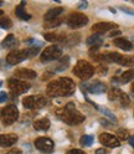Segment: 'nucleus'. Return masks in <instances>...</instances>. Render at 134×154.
Masks as SVG:
<instances>
[{"instance_id":"obj_1","label":"nucleus","mask_w":134,"mask_h":154,"mask_svg":"<svg viewBox=\"0 0 134 154\" xmlns=\"http://www.w3.org/2000/svg\"><path fill=\"white\" fill-rule=\"evenodd\" d=\"M76 85L69 77H61V79L52 81L47 85L46 92L50 97H65L70 96L75 92Z\"/></svg>"},{"instance_id":"obj_2","label":"nucleus","mask_w":134,"mask_h":154,"mask_svg":"<svg viewBox=\"0 0 134 154\" xmlns=\"http://www.w3.org/2000/svg\"><path fill=\"white\" fill-rule=\"evenodd\" d=\"M56 113L60 116V118L63 122H66L67 124H71V126L80 124L84 121V116L75 108V103H72V102L67 103L62 111H59Z\"/></svg>"},{"instance_id":"obj_3","label":"nucleus","mask_w":134,"mask_h":154,"mask_svg":"<svg viewBox=\"0 0 134 154\" xmlns=\"http://www.w3.org/2000/svg\"><path fill=\"white\" fill-rule=\"evenodd\" d=\"M73 73L77 77H80L81 80H88L94 73V67L90 62L81 60L76 63L75 69H73Z\"/></svg>"},{"instance_id":"obj_4","label":"nucleus","mask_w":134,"mask_h":154,"mask_svg":"<svg viewBox=\"0 0 134 154\" xmlns=\"http://www.w3.org/2000/svg\"><path fill=\"white\" fill-rule=\"evenodd\" d=\"M0 117H2L3 123L6 124V126L16 122L17 118H19V111L16 108V106L9 104V106H6V107H4L2 109V113H0Z\"/></svg>"},{"instance_id":"obj_5","label":"nucleus","mask_w":134,"mask_h":154,"mask_svg":"<svg viewBox=\"0 0 134 154\" xmlns=\"http://www.w3.org/2000/svg\"><path fill=\"white\" fill-rule=\"evenodd\" d=\"M66 23L72 29H78L84 25H87L88 23V17L82 13H72L66 17Z\"/></svg>"},{"instance_id":"obj_6","label":"nucleus","mask_w":134,"mask_h":154,"mask_svg":"<svg viewBox=\"0 0 134 154\" xmlns=\"http://www.w3.org/2000/svg\"><path fill=\"white\" fill-rule=\"evenodd\" d=\"M9 85V88L13 92V94L19 96V94H23L25 92H27L30 90V83H27L26 81H21V80H17V79H10L8 81Z\"/></svg>"},{"instance_id":"obj_7","label":"nucleus","mask_w":134,"mask_h":154,"mask_svg":"<svg viewBox=\"0 0 134 154\" xmlns=\"http://www.w3.org/2000/svg\"><path fill=\"white\" fill-rule=\"evenodd\" d=\"M47 104V100L42 96H29L23 100V106L26 109H32V108H41Z\"/></svg>"},{"instance_id":"obj_8","label":"nucleus","mask_w":134,"mask_h":154,"mask_svg":"<svg viewBox=\"0 0 134 154\" xmlns=\"http://www.w3.org/2000/svg\"><path fill=\"white\" fill-rule=\"evenodd\" d=\"M61 55H62V50L60 49L59 46L52 45V46H49L47 49L44 50V52L41 54V61H42V62L53 61V60L59 59Z\"/></svg>"},{"instance_id":"obj_9","label":"nucleus","mask_w":134,"mask_h":154,"mask_svg":"<svg viewBox=\"0 0 134 154\" xmlns=\"http://www.w3.org/2000/svg\"><path fill=\"white\" fill-rule=\"evenodd\" d=\"M29 59V50L25 49V50H15V51H11L6 56V62L9 65H17L23 62L24 60Z\"/></svg>"},{"instance_id":"obj_10","label":"nucleus","mask_w":134,"mask_h":154,"mask_svg":"<svg viewBox=\"0 0 134 154\" xmlns=\"http://www.w3.org/2000/svg\"><path fill=\"white\" fill-rule=\"evenodd\" d=\"M35 147L42 153H51L53 150V142L47 137H39L35 140Z\"/></svg>"},{"instance_id":"obj_11","label":"nucleus","mask_w":134,"mask_h":154,"mask_svg":"<svg viewBox=\"0 0 134 154\" xmlns=\"http://www.w3.org/2000/svg\"><path fill=\"white\" fill-rule=\"evenodd\" d=\"M99 142L103 144L104 147H109V148L119 147V144H120L119 139L111 133H102L99 136Z\"/></svg>"},{"instance_id":"obj_12","label":"nucleus","mask_w":134,"mask_h":154,"mask_svg":"<svg viewBox=\"0 0 134 154\" xmlns=\"http://www.w3.org/2000/svg\"><path fill=\"white\" fill-rule=\"evenodd\" d=\"M83 87L88 92L94 93V94H99V93H103V92L107 91V86L101 81H93V82H90V83H84Z\"/></svg>"},{"instance_id":"obj_13","label":"nucleus","mask_w":134,"mask_h":154,"mask_svg":"<svg viewBox=\"0 0 134 154\" xmlns=\"http://www.w3.org/2000/svg\"><path fill=\"white\" fill-rule=\"evenodd\" d=\"M118 25L114 23H97L92 26V30L97 34H103L107 31H112V30H117Z\"/></svg>"},{"instance_id":"obj_14","label":"nucleus","mask_w":134,"mask_h":154,"mask_svg":"<svg viewBox=\"0 0 134 154\" xmlns=\"http://www.w3.org/2000/svg\"><path fill=\"white\" fill-rule=\"evenodd\" d=\"M14 76L16 77L17 80L25 81V80H34V79H36L37 73L35 71L30 70V69H17V70H15Z\"/></svg>"},{"instance_id":"obj_15","label":"nucleus","mask_w":134,"mask_h":154,"mask_svg":"<svg viewBox=\"0 0 134 154\" xmlns=\"http://www.w3.org/2000/svg\"><path fill=\"white\" fill-rule=\"evenodd\" d=\"M17 142V136L13 133L0 134V147H11Z\"/></svg>"},{"instance_id":"obj_16","label":"nucleus","mask_w":134,"mask_h":154,"mask_svg":"<svg viewBox=\"0 0 134 154\" xmlns=\"http://www.w3.org/2000/svg\"><path fill=\"white\" fill-rule=\"evenodd\" d=\"M113 44L116 45L118 49H122L124 51H130L133 49V44L129 40H127V38H124V37H117V38H114Z\"/></svg>"},{"instance_id":"obj_17","label":"nucleus","mask_w":134,"mask_h":154,"mask_svg":"<svg viewBox=\"0 0 134 154\" xmlns=\"http://www.w3.org/2000/svg\"><path fill=\"white\" fill-rule=\"evenodd\" d=\"M51 126V122L49 118H40L34 122V128L36 131H47Z\"/></svg>"},{"instance_id":"obj_18","label":"nucleus","mask_w":134,"mask_h":154,"mask_svg":"<svg viewBox=\"0 0 134 154\" xmlns=\"http://www.w3.org/2000/svg\"><path fill=\"white\" fill-rule=\"evenodd\" d=\"M62 13H63V8H53V9H50V10L45 14L44 17L46 21H51V20H55V19Z\"/></svg>"},{"instance_id":"obj_19","label":"nucleus","mask_w":134,"mask_h":154,"mask_svg":"<svg viewBox=\"0 0 134 154\" xmlns=\"http://www.w3.org/2000/svg\"><path fill=\"white\" fill-rule=\"evenodd\" d=\"M102 42H103V38L101 34H94L87 38V45L93 46V47H98Z\"/></svg>"},{"instance_id":"obj_20","label":"nucleus","mask_w":134,"mask_h":154,"mask_svg":"<svg viewBox=\"0 0 134 154\" xmlns=\"http://www.w3.org/2000/svg\"><path fill=\"white\" fill-rule=\"evenodd\" d=\"M24 5H25V2H23L20 5H19V6L16 8V10H15V15H16L17 17L23 19V20H30V19H31V15H29V14L25 11Z\"/></svg>"},{"instance_id":"obj_21","label":"nucleus","mask_w":134,"mask_h":154,"mask_svg":"<svg viewBox=\"0 0 134 154\" xmlns=\"http://www.w3.org/2000/svg\"><path fill=\"white\" fill-rule=\"evenodd\" d=\"M133 79H134V69H130V70H128L126 72H123L117 82H119V83H127V82L132 81ZM114 82H116V81H114Z\"/></svg>"},{"instance_id":"obj_22","label":"nucleus","mask_w":134,"mask_h":154,"mask_svg":"<svg viewBox=\"0 0 134 154\" xmlns=\"http://www.w3.org/2000/svg\"><path fill=\"white\" fill-rule=\"evenodd\" d=\"M94 106H96V108H97L101 113H103L108 119H111L113 123H117V117H116V116H114L108 108H106V107H101V106H97V104H94Z\"/></svg>"},{"instance_id":"obj_23","label":"nucleus","mask_w":134,"mask_h":154,"mask_svg":"<svg viewBox=\"0 0 134 154\" xmlns=\"http://www.w3.org/2000/svg\"><path fill=\"white\" fill-rule=\"evenodd\" d=\"M69 63H70V57H69V56L62 57V59L59 60V63H57V66H56V71H57V72L65 71L67 67H69Z\"/></svg>"},{"instance_id":"obj_24","label":"nucleus","mask_w":134,"mask_h":154,"mask_svg":"<svg viewBox=\"0 0 134 154\" xmlns=\"http://www.w3.org/2000/svg\"><path fill=\"white\" fill-rule=\"evenodd\" d=\"M17 45V42H16V38H15V36L13 35V34H10V35H8L6 37H5V40L2 42V46L3 47H15Z\"/></svg>"},{"instance_id":"obj_25","label":"nucleus","mask_w":134,"mask_h":154,"mask_svg":"<svg viewBox=\"0 0 134 154\" xmlns=\"http://www.w3.org/2000/svg\"><path fill=\"white\" fill-rule=\"evenodd\" d=\"M78 41H80V35H77V34L69 35L66 38H63V44L67 46H73L76 44H78Z\"/></svg>"},{"instance_id":"obj_26","label":"nucleus","mask_w":134,"mask_h":154,"mask_svg":"<svg viewBox=\"0 0 134 154\" xmlns=\"http://www.w3.org/2000/svg\"><path fill=\"white\" fill-rule=\"evenodd\" d=\"M120 94H122V91L119 88H116V87H112L108 92V97L111 101H116L120 97Z\"/></svg>"},{"instance_id":"obj_27","label":"nucleus","mask_w":134,"mask_h":154,"mask_svg":"<svg viewBox=\"0 0 134 154\" xmlns=\"http://www.w3.org/2000/svg\"><path fill=\"white\" fill-rule=\"evenodd\" d=\"M118 101H119L120 106H123V107H127V106L130 103V98L128 97V94H126L124 92H122V94H120V97L118 98Z\"/></svg>"},{"instance_id":"obj_28","label":"nucleus","mask_w":134,"mask_h":154,"mask_svg":"<svg viewBox=\"0 0 134 154\" xmlns=\"http://www.w3.org/2000/svg\"><path fill=\"white\" fill-rule=\"evenodd\" d=\"M11 25H13V23L9 17L5 16V17L0 19V27L2 29H9V27H11Z\"/></svg>"},{"instance_id":"obj_29","label":"nucleus","mask_w":134,"mask_h":154,"mask_svg":"<svg viewBox=\"0 0 134 154\" xmlns=\"http://www.w3.org/2000/svg\"><path fill=\"white\" fill-rule=\"evenodd\" d=\"M81 144L84 147H90L93 144V137L92 136H83L81 138Z\"/></svg>"},{"instance_id":"obj_30","label":"nucleus","mask_w":134,"mask_h":154,"mask_svg":"<svg viewBox=\"0 0 134 154\" xmlns=\"http://www.w3.org/2000/svg\"><path fill=\"white\" fill-rule=\"evenodd\" d=\"M117 137H118V139H120V140H126L127 138H129V133H128V131L127 129H118V132H117Z\"/></svg>"},{"instance_id":"obj_31","label":"nucleus","mask_w":134,"mask_h":154,"mask_svg":"<svg viewBox=\"0 0 134 154\" xmlns=\"http://www.w3.org/2000/svg\"><path fill=\"white\" fill-rule=\"evenodd\" d=\"M122 66H134V56H124L122 61Z\"/></svg>"},{"instance_id":"obj_32","label":"nucleus","mask_w":134,"mask_h":154,"mask_svg":"<svg viewBox=\"0 0 134 154\" xmlns=\"http://www.w3.org/2000/svg\"><path fill=\"white\" fill-rule=\"evenodd\" d=\"M44 37L46 38L47 41H57V38H59V36H57L56 34L53 32H49V34H45Z\"/></svg>"},{"instance_id":"obj_33","label":"nucleus","mask_w":134,"mask_h":154,"mask_svg":"<svg viewBox=\"0 0 134 154\" xmlns=\"http://www.w3.org/2000/svg\"><path fill=\"white\" fill-rule=\"evenodd\" d=\"M27 50H29V57H34L40 52L39 47H30V49H27Z\"/></svg>"},{"instance_id":"obj_34","label":"nucleus","mask_w":134,"mask_h":154,"mask_svg":"<svg viewBox=\"0 0 134 154\" xmlns=\"http://www.w3.org/2000/svg\"><path fill=\"white\" fill-rule=\"evenodd\" d=\"M62 21L61 20H51V21H47L45 24V27H53V26H59Z\"/></svg>"},{"instance_id":"obj_35","label":"nucleus","mask_w":134,"mask_h":154,"mask_svg":"<svg viewBox=\"0 0 134 154\" xmlns=\"http://www.w3.org/2000/svg\"><path fill=\"white\" fill-rule=\"evenodd\" d=\"M8 100V93L6 92H0V103H4Z\"/></svg>"},{"instance_id":"obj_36","label":"nucleus","mask_w":134,"mask_h":154,"mask_svg":"<svg viewBox=\"0 0 134 154\" xmlns=\"http://www.w3.org/2000/svg\"><path fill=\"white\" fill-rule=\"evenodd\" d=\"M67 154H86L83 150H80V149H72V150H70Z\"/></svg>"},{"instance_id":"obj_37","label":"nucleus","mask_w":134,"mask_h":154,"mask_svg":"<svg viewBox=\"0 0 134 154\" xmlns=\"http://www.w3.org/2000/svg\"><path fill=\"white\" fill-rule=\"evenodd\" d=\"M118 35H120V31H119V30H114V31H112V32L109 34V36H111V37H114V36H118Z\"/></svg>"},{"instance_id":"obj_38","label":"nucleus","mask_w":134,"mask_h":154,"mask_svg":"<svg viewBox=\"0 0 134 154\" xmlns=\"http://www.w3.org/2000/svg\"><path fill=\"white\" fill-rule=\"evenodd\" d=\"M5 154H21V152L19 150V149H13V150L8 152V153H5Z\"/></svg>"},{"instance_id":"obj_39","label":"nucleus","mask_w":134,"mask_h":154,"mask_svg":"<svg viewBox=\"0 0 134 154\" xmlns=\"http://www.w3.org/2000/svg\"><path fill=\"white\" fill-rule=\"evenodd\" d=\"M122 11H124V13H128V14H130V15H134V11H132V10H128L127 8H122Z\"/></svg>"},{"instance_id":"obj_40","label":"nucleus","mask_w":134,"mask_h":154,"mask_svg":"<svg viewBox=\"0 0 134 154\" xmlns=\"http://www.w3.org/2000/svg\"><path fill=\"white\" fill-rule=\"evenodd\" d=\"M96 154H107V153H106V150H104L103 148H101V149H97V150H96Z\"/></svg>"},{"instance_id":"obj_41","label":"nucleus","mask_w":134,"mask_h":154,"mask_svg":"<svg viewBox=\"0 0 134 154\" xmlns=\"http://www.w3.org/2000/svg\"><path fill=\"white\" fill-rule=\"evenodd\" d=\"M98 72H99V73H106V72H107V69H106V67H103V66H102V67H99Z\"/></svg>"},{"instance_id":"obj_42","label":"nucleus","mask_w":134,"mask_h":154,"mask_svg":"<svg viewBox=\"0 0 134 154\" xmlns=\"http://www.w3.org/2000/svg\"><path fill=\"white\" fill-rule=\"evenodd\" d=\"M87 5H88V3H87V2H83V3H81V4H80V9L87 8Z\"/></svg>"},{"instance_id":"obj_43","label":"nucleus","mask_w":134,"mask_h":154,"mask_svg":"<svg viewBox=\"0 0 134 154\" xmlns=\"http://www.w3.org/2000/svg\"><path fill=\"white\" fill-rule=\"evenodd\" d=\"M129 144L134 148V137H129Z\"/></svg>"},{"instance_id":"obj_44","label":"nucleus","mask_w":134,"mask_h":154,"mask_svg":"<svg viewBox=\"0 0 134 154\" xmlns=\"http://www.w3.org/2000/svg\"><path fill=\"white\" fill-rule=\"evenodd\" d=\"M132 92H133V94H134V82H133V85H132Z\"/></svg>"},{"instance_id":"obj_45","label":"nucleus","mask_w":134,"mask_h":154,"mask_svg":"<svg viewBox=\"0 0 134 154\" xmlns=\"http://www.w3.org/2000/svg\"><path fill=\"white\" fill-rule=\"evenodd\" d=\"M3 14H4V11H3V10H0V16H2Z\"/></svg>"},{"instance_id":"obj_46","label":"nucleus","mask_w":134,"mask_h":154,"mask_svg":"<svg viewBox=\"0 0 134 154\" xmlns=\"http://www.w3.org/2000/svg\"><path fill=\"white\" fill-rule=\"evenodd\" d=\"M0 5H3V2H0Z\"/></svg>"},{"instance_id":"obj_47","label":"nucleus","mask_w":134,"mask_h":154,"mask_svg":"<svg viewBox=\"0 0 134 154\" xmlns=\"http://www.w3.org/2000/svg\"><path fill=\"white\" fill-rule=\"evenodd\" d=\"M0 86H2V82H0Z\"/></svg>"}]
</instances>
